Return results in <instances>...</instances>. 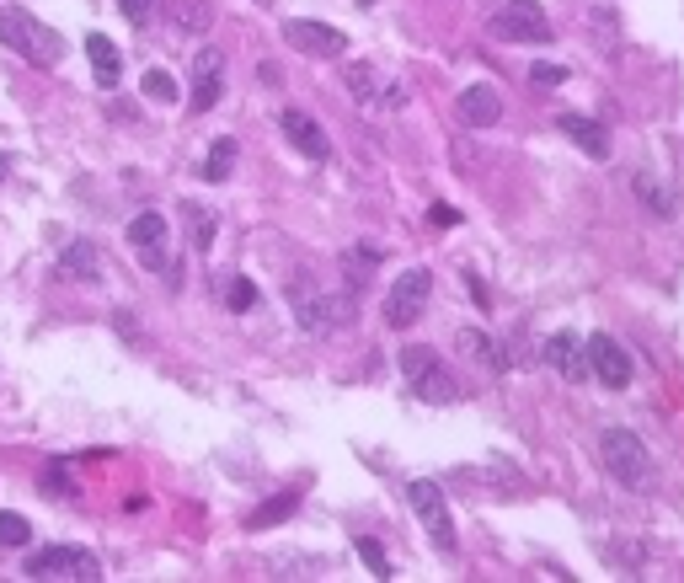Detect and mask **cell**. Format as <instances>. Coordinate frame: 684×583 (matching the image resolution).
Returning <instances> with one entry per match:
<instances>
[{
  "mask_svg": "<svg viewBox=\"0 0 684 583\" xmlns=\"http://www.w3.org/2000/svg\"><path fill=\"white\" fill-rule=\"evenodd\" d=\"M0 43L17 49L22 59H33V65H59L65 59V38L49 22H38L27 6H0Z\"/></svg>",
  "mask_w": 684,
  "mask_h": 583,
  "instance_id": "6da1fadb",
  "label": "cell"
},
{
  "mask_svg": "<svg viewBox=\"0 0 684 583\" xmlns=\"http://www.w3.org/2000/svg\"><path fill=\"white\" fill-rule=\"evenodd\" d=\"M401 375H407V386L417 402H428V407H449V402H460V380L449 375V364H439V354L423 343H407L401 348Z\"/></svg>",
  "mask_w": 684,
  "mask_h": 583,
  "instance_id": "7a4b0ae2",
  "label": "cell"
},
{
  "mask_svg": "<svg viewBox=\"0 0 684 583\" xmlns=\"http://www.w3.org/2000/svg\"><path fill=\"white\" fill-rule=\"evenodd\" d=\"M599 460L604 471L620 482V487H636V493H647L652 487V455L647 444L631 434V428H604L599 434Z\"/></svg>",
  "mask_w": 684,
  "mask_h": 583,
  "instance_id": "3957f363",
  "label": "cell"
},
{
  "mask_svg": "<svg viewBox=\"0 0 684 583\" xmlns=\"http://www.w3.org/2000/svg\"><path fill=\"white\" fill-rule=\"evenodd\" d=\"M487 33L503 38V43H551L556 27H551V17L535 6V0H492Z\"/></svg>",
  "mask_w": 684,
  "mask_h": 583,
  "instance_id": "277c9868",
  "label": "cell"
},
{
  "mask_svg": "<svg viewBox=\"0 0 684 583\" xmlns=\"http://www.w3.org/2000/svg\"><path fill=\"white\" fill-rule=\"evenodd\" d=\"M289 305H294V321H300L305 332H316V337L332 332L337 321L353 316V300H348V295H321L310 273H300V279L289 284Z\"/></svg>",
  "mask_w": 684,
  "mask_h": 583,
  "instance_id": "5b68a950",
  "label": "cell"
},
{
  "mask_svg": "<svg viewBox=\"0 0 684 583\" xmlns=\"http://www.w3.org/2000/svg\"><path fill=\"white\" fill-rule=\"evenodd\" d=\"M129 247H134V257L150 273H161L166 284H177V257H171V225H166V214H155V209L134 214V220H129Z\"/></svg>",
  "mask_w": 684,
  "mask_h": 583,
  "instance_id": "8992f818",
  "label": "cell"
},
{
  "mask_svg": "<svg viewBox=\"0 0 684 583\" xmlns=\"http://www.w3.org/2000/svg\"><path fill=\"white\" fill-rule=\"evenodd\" d=\"M407 503H412V514H417V525L428 530V541L444 551V557H455V519H449V503H444V487L439 482H428V477H417L407 482Z\"/></svg>",
  "mask_w": 684,
  "mask_h": 583,
  "instance_id": "52a82bcc",
  "label": "cell"
},
{
  "mask_svg": "<svg viewBox=\"0 0 684 583\" xmlns=\"http://www.w3.org/2000/svg\"><path fill=\"white\" fill-rule=\"evenodd\" d=\"M22 573H27V578H59V583H81V578H102V562L91 557L86 546H43V551H27Z\"/></svg>",
  "mask_w": 684,
  "mask_h": 583,
  "instance_id": "ba28073f",
  "label": "cell"
},
{
  "mask_svg": "<svg viewBox=\"0 0 684 583\" xmlns=\"http://www.w3.org/2000/svg\"><path fill=\"white\" fill-rule=\"evenodd\" d=\"M428 295H433V273L428 268H407L391 289H385V327L407 332L412 321L428 311Z\"/></svg>",
  "mask_w": 684,
  "mask_h": 583,
  "instance_id": "9c48e42d",
  "label": "cell"
},
{
  "mask_svg": "<svg viewBox=\"0 0 684 583\" xmlns=\"http://www.w3.org/2000/svg\"><path fill=\"white\" fill-rule=\"evenodd\" d=\"M348 91H353L359 107H375V113L407 107V86H401L385 65H348Z\"/></svg>",
  "mask_w": 684,
  "mask_h": 583,
  "instance_id": "30bf717a",
  "label": "cell"
},
{
  "mask_svg": "<svg viewBox=\"0 0 684 583\" xmlns=\"http://www.w3.org/2000/svg\"><path fill=\"white\" fill-rule=\"evenodd\" d=\"M583 348H588V375H594L599 386H610V391H626V386H631L636 364H631V354L615 343L610 332H594Z\"/></svg>",
  "mask_w": 684,
  "mask_h": 583,
  "instance_id": "8fae6325",
  "label": "cell"
},
{
  "mask_svg": "<svg viewBox=\"0 0 684 583\" xmlns=\"http://www.w3.org/2000/svg\"><path fill=\"white\" fill-rule=\"evenodd\" d=\"M284 43H289V49H300V54H310V59H342V54H348V38H342L337 27L310 22V17L284 22Z\"/></svg>",
  "mask_w": 684,
  "mask_h": 583,
  "instance_id": "7c38bea8",
  "label": "cell"
},
{
  "mask_svg": "<svg viewBox=\"0 0 684 583\" xmlns=\"http://www.w3.org/2000/svg\"><path fill=\"white\" fill-rule=\"evenodd\" d=\"M278 129H284V140L300 150L305 161L321 166L326 156H332V140H326V129H321L310 113H300V107H284V113H278Z\"/></svg>",
  "mask_w": 684,
  "mask_h": 583,
  "instance_id": "4fadbf2b",
  "label": "cell"
},
{
  "mask_svg": "<svg viewBox=\"0 0 684 583\" xmlns=\"http://www.w3.org/2000/svg\"><path fill=\"white\" fill-rule=\"evenodd\" d=\"M220 91H225V54L220 49H198L193 54V107L188 113H209L214 102H220Z\"/></svg>",
  "mask_w": 684,
  "mask_h": 583,
  "instance_id": "5bb4252c",
  "label": "cell"
},
{
  "mask_svg": "<svg viewBox=\"0 0 684 583\" xmlns=\"http://www.w3.org/2000/svg\"><path fill=\"white\" fill-rule=\"evenodd\" d=\"M455 113H460V124H471V129H492L497 118H503V97H497V86H465L460 97H455Z\"/></svg>",
  "mask_w": 684,
  "mask_h": 583,
  "instance_id": "9a60e30c",
  "label": "cell"
},
{
  "mask_svg": "<svg viewBox=\"0 0 684 583\" xmlns=\"http://www.w3.org/2000/svg\"><path fill=\"white\" fill-rule=\"evenodd\" d=\"M556 129H562L567 140L583 150V156H594V161H610V129H604L599 118H583V113H562V118H556Z\"/></svg>",
  "mask_w": 684,
  "mask_h": 583,
  "instance_id": "2e32d148",
  "label": "cell"
},
{
  "mask_svg": "<svg viewBox=\"0 0 684 583\" xmlns=\"http://www.w3.org/2000/svg\"><path fill=\"white\" fill-rule=\"evenodd\" d=\"M546 364H551L562 380H583V375H588V348L578 343V332L546 337Z\"/></svg>",
  "mask_w": 684,
  "mask_h": 583,
  "instance_id": "e0dca14e",
  "label": "cell"
},
{
  "mask_svg": "<svg viewBox=\"0 0 684 583\" xmlns=\"http://www.w3.org/2000/svg\"><path fill=\"white\" fill-rule=\"evenodd\" d=\"M59 279H70V284H97V279H102V252L91 247V241H70V247L59 252Z\"/></svg>",
  "mask_w": 684,
  "mask_h": 583,
  "instance_id": "ac0fdd59",
  "label": "cell"
},
{
  "mask_svg": "<svg viewBox=\"0 0 684 583\" xmlns=\"http://www.w3.org/2000/svg\"><path fill=\"white\" fill-rule=\"evenodd\" d=\"M86 54H91V75H97L102 91H113L123 81V54L107 33H86Z\"/></svg>",
  "mask_w": 684,
  "mask_h": 583,
  "instance_id": "d6986e66",
  "label": "cell"
},
{
  "mask_svg": "<svg viewBox=\"0 0 684 583\" xmlns=\"http://www.w3.org/2000/svg\"><path fill=\"white\" fill-rule=\"evenodd\" d=\"M455 348H460L465 359H476L481 370H492V375H503V370H508V354H503V348H497L481 327H465V332L455 337Z\"/></svg>",
  "mask_w": 684,
  "mask_h": 583,
  "instance_id": "ffe728a7",
  "label": "cell"
},
{
  "mask_svg": "<svg viewBox=\"0 0 684 583\" xmlns=\"http://www.w3.org/2000/svg\"><path fill=\"white\" fill-rule=\"evenodd\" d=\"M300 498H305L300 487H284V493H273L268 503H262V509L246 514V530H273V525H284V519L300 509Z\"/></svg>",
  "mask_w": 684,
  "mask_h": 583,
  "instance_id": "44dd1931",
  "label": "cell"
},
{
  "mask_svg": "<svg viewBox=\"0 0 684 583\" xmlns=\"http://www.w3.org/2000/svg\"><path fill=\"white\" fill-rule=\"evenodd\" d=\"M182 225H188V241H193L198 252L214 247V230H220V225H214V214L204 204H193V198H188V204H182Z\"/></svg>",
  "mask_w": 684,
  "mask_h": 583,
  "instance_id": "7402d4cb",
  "label": "cell"
},
{
  "mask_svg": "<svg viewBox=\"0 0 684 583\" xmlns=\"http://www.w3.org/2000/svg\"><path fill=\"white\" fill-rule=\"evenodd\" d=\"M230 172H236V140H214L209 156L198 161V177H204V182H225Z\"/></svg>",
  "mask_w": 684,
  "mask_h": 583,
  "instance_id": "603a6c76",
  "label": "cell"
},
{
  "mask_svg": "<svg viewBox=\"0 0 684 583\" xmlns=\"http://www.w3.org/2000/svg\"><path fill=\"white\" fill-rule=\"evenodd\" d=\"M166 11H171V17H177V27H182V33H204V27L214 22L204 0H171Z\"/></svg>",
  "mask_w": 684,
  "mask_h": 583,
  "instance_id": "cb8c5ba5",
  "label": "cell"
},
{
  "mask_svg": "<svg viewBox=\"0 0 684 583\" xmlns=\"http://www.w3.org/2000/svg\"><path fill=\"white\" fill-rule=\"evenodd\" d=\"M636 198H642L652 214H674V198H668V188H663V182H652L647 172H636Z\"/></svg>",
  "mask_w": 684,
  "mask_h": 583,
  "instance_id": "d4e9b609",
  "label": "cell"
},
{
  "mask_svg": "<svg viewBox=\"0 0 684 583\" xmlns=\"http://www.w3.org/2000/svg\"><path fill=\"white\" fill-rule=\"evenodd\" d=\"M139 91H145L150 102H177V81H171L166 70H145V81H139Z\"/></svg>",
  "mask_w": 684,
  "mask_h": 583,
  "instance_id": "484cf974",
  "label": "cell"
},
{
  "mask_svg": "<svg viewBox=\"0 0 684 583\" xmlns=\"http://www.w3.org/2000/svg\"><path fill=\"white\" fill-rule=\"evenodd\" d=\"M359 557H364V567H369L375 578H391V557H385V546H380V541L359 535Z\"/></svg>",
  "mask_w": 684,
  "mask_h": 583,
  "instance_id": "4316f807",
  "label": "cell"
},
{
  "mask_svg": "<svg viewBox=\"0 0 684 583\" xmlns=\"http://www.w3.org/2000/svg\"><path fill=\"white\" fill-rule=\"evenodd\" d=\"M27 535H33V525L22 514H0V546H27Z\"/></svg>",
  "mask_w": 684,
  "mask_h": 583,
  "instance_id": "83f0119b",
  "label": "cell"
},
{
  "mask_svg": "<svg viewBox=\"0 0 684 583\" xmlns=\"http://www.w3.org/2000/svg\"><path fill=\"white\" fill-rule=\"evenodd\" d=\"M252 300H257V284L252 279H236V284H230V295H225L230 311H252Z\"/></svg>",
  "mask_w": 684,
  "mask_h": 583,
  "instance_id": "f1b7e54d",
  "label": "cell"
},
{
  "mask_svg": "<svg viewBox=\"0 0 684 583\" xmlns=\"http://www.w3.org/2000/svg\"><path fill=\"white\" fill-rule=\"evenodd\" d=\"M530 81H535V86H562V81H567V65H551V59H546V65L530 70Z\"/></svg>",
  "mask_w": 684,
  "mask_h": 583,
  "instance_id": "f546056e",
  "label": "cell"
},
{
  "mask_svg": "<svg viewBox=\"0 0 684 583\" xmlns=\"http://www.w3.org/2000/svg\"><path fill=\"white\" fill-rule=\"evenodd\" d=\"M118 11H123V17H129L134 27H145L150 11H155V0H118Z\"/></svg>",
  "mask_w": 684,
  "mask_h": 583,
  "instance_id": "4dcf8cb0",
  "label": "cell"
},
{
  "mask_svg": "<svg viewBox=\"0 0 684 583\" xmlns=\"http://www.w3.org/2000/svg\"><path fill=\"white\" fill-rule=\"evenodd\" d=\"M433 225H460V214L449 204H433Z\"/></svg>",
  "mask_w": 684,
  "mask_h": 583,
  "instance_id": "1f68e13d",
  "label": "cell"
},
{
  "mask_svg": "<svg viewBox=\"0 0 684 583\" xmlns=\"http://www.w3.org/2000/svg\"><path fill=\"white\" fill-rule=\"evenodd\" d=\"M6 172H11V161H6V156H0V182H6Z\"/></svg>",
  "mask_w": 684,
  "mask_h": 583,
  "instance_id": "d6a6232c",
  "label": "cell"
},
{
  "mask_svg": "<svg viewBox=\"0 0 684 583\" xmlns=\"http://www.w3.org/2000/svg\"><path fill=\"white\" fill-rule=\"evenodd\" d=\"M257 6H273V0H257Z\"/></svg>",
  "mask_w": 684,
  "mask_h": 583,
  "instance_id": "836d02e7",
  "label": "cell"
}]
</instances>
